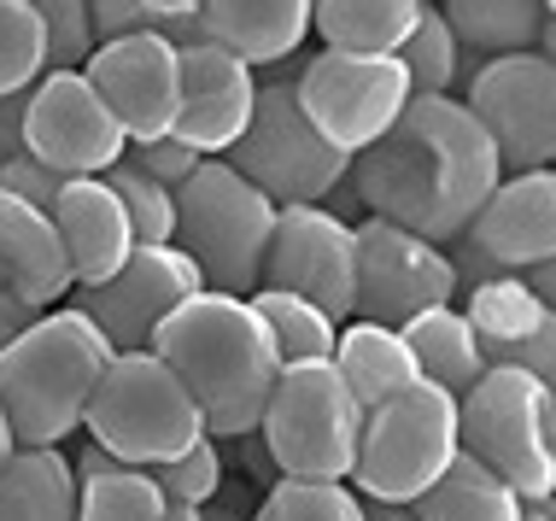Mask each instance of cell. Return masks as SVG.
<instances>
[{
  "label": "cell",
  "instance_id": "ee69618b",
  "mask_svg": "<svg viewBox=\"0 0 556 521\" xmlns=\"http://www.w3.org/2000/svg\"><path fill=\"white\" fill-rule=\"evenodd\" d=\"M12 457V428H7V416H0V463Z\"/></svg>",
  "mask_w": 556,
  "mask_h": 521
},
{
  "label": "cell",
  "instance_id": "d6a6232c",
  "mask_svg": "<svg viewBox=\"0 0 556 521\" xmlns=\"http://www.w3.org/2000/svg\"><path fill=\"white\" fill-rule=\"evenodd\" d=\"M100 182H106V188L117 193V205H124L135 246H159V241H170V229H176V200H170V188H164V182L141 176L135 165H124V158H117L112 170H100Z\"/></svg>",
  "mask_w": 556,
  "mask_h": 521
},
{
  "label": "cell",
  "instance_id": "f35d334b",
  "mask_svg": "<svg viewBox=\"0 0 556 521\" xmlns=\"http://www.w3.org/2000/svg\"><path fill=\"white\" fill-rule=\"evenodd\" d=\"M59 182H65V176H53L48 165H41V158H29V153H12L7 165H0V193H18V200L41 205V212L53 205Z\"/></svg>",
  "mask_w": 556,
  "mask_h": 521
},
{
  "label": "cell",
  "instance_id": "5b68a950",
  "mask_svg": "<svg viewBox=\"0 0 556 521\" xmlns=\"http://www.w3.org/2000/svg\"><path fill=\"white\" fill-rule=\"evenodd\" d=\"M176 200V229L170 246L193 258L205 288L240 293L247 300L264 281V252L276 229V200L258 193L229 158H200L193 176L170 193Z\"/></svg>",
  "mask_w": 556,
  "mask_h": 521
},
{
  "label": "cell",
  "instance_id": "52a82bcc",
  "mask_svg": "<svg viewBox=\"0 0 556 521\" xmlns=\"http://www.w3.org/2000/svg\"><path fill=\"white\" fill-rule=\"evenodd\" d=\"M258 445L269 469L288 481H345L357 457V434H364V405L328 357L311 364H281L276 386L258 416Z\"/></svg>",
  "mask_w": 556,
  "mask_h": 521
},
{
  "label": "cell",
  "instance_id": "30bf717a",
  "mask_svg": "<svg viewBox=\"0 0 556 521\" xmlns=\"http://www.w3.org/2000/svg\"><path fill=\"white\" fill-rule=\"evenodd\" d=\"M463 106L486 129L504 176L556 165V59L551 53H504L469 71Z\"/></svg>",
  "mask_w": 556,
  "mask_h": 521
},
{
  "label": "cell",
  "instance_id": "83f0119b",
  "mask_svg": "<svg viewBox=\"0 0 556 521\" xmlns=\"http://www.w3.org/2000/svg\"><path fill=\"white\" fill-rule=\"evenodd\" d=\"M422 0H311V29L334 53H399Z\"/></svg>",
  "mask_w": 556,
  "mask_h": 521
},
{
  "label": "cell",
  "instance_id": "4fadbf2b",
  "mask_svg": "<svg viewBox=\"0 0 556 521\" xmlns=\"http://www.w3.org/2000/svg\"><path fill=\"white\" fill-rule=\"evenodd\" d=\"M200 288L205 281L193 270L188 252L159 241V246H135L106 281H94V288H71L65 305L83 310V317L112 340V352H147L159 334V322L182 300H193Z\"/></svg>",
  "mask_w": 556,
  "mask_h": 521
},
{
  "label": "cell",
  "instance_id": "f546056e",
  "mask_svg": "<svg viewBox=\"0 0 556 521\" xmlns=\"http://www.w3.org/2000/svg\"><path fill=\"white\" fill-rule=\"evenodd\" d=\"M252 310H258V322L269 329V346H276L281 364H311V357H328L334 352V334L340 322L317 310L311 300H299L288 288H252L247 293Z\"/></svg>",
  "mask_w": 556,
  "mask_h": 521
},
{
  "label": "cell",
  "instance_id": "277c9868",
  "mask_svg": "<svg viewBox=\"0 0 556 521\" xmlns=\"http://www.w3.org/2000/svg\"><path fill=\"white\" fill-rule=\"evenodd\" d=\"M457 445L486 463L521 504L556 498V386L528 369H480L457 398Z\"/></svg>",
  "mask_w": 556,
  "mask_h": 521
},
{
  "label": "cell",
  "instance_id": "8992f818",
  "mask_svg": "<svg viewBox=\"0 0 556 521\" xmlns=\"http://www.w3.org/2000/svg\"><path fill=\"white\" fill-rule=\"evenodd\" d=\"M83 428L106 457L135 463V469H159L170 457H182L193 440H205V416L193 405V393L153 352L106 357L94 393H88Z\"/></svg>",
  "mask_w": 556,
  "mask_h": 521
},
{
  "label": "cell",
  "instance_id": "f1b7e54d",
  "mask_svg": "<svg viewBox=\"0 0 556 521\" xmlns=\"http://www.w3.org/2000/svg\"><path fill=\"white\" fill-rule=\"evenodd\" d=\"M521 510L528 504L509 493L498 474L457 452V463L410 504V521H521Z\"/></svg>",
  "mask_w": 556,
  "mask_h": 521
},
{
  "label": "cell",
  "instance_id": "484cf974",
  "mask_svg": "<svg viewBox=\"0 0 556 521\" xmlns=\"http://www.w3.org/2000/svg\"><path fill=\"white\" fill-rule=\"evenodd\" d=\"M399 334L416 357V376L433 381L451 398H463L480 381V369H486V357H480V346H475V334H469V322H463L457 305H433V310H422V317L404 322Z\"/></svg>",
  "mask_w": 556,
  "mask_h": 521
},
{
  "label": "cell",
  "instance_id": "60d3db41",
  "mask_svg": "<svg viewBox=\"0 0 556 521\" xmlns=\"http://www.w3.org/2000/svg\"><path fill=\"white\" fill-rule=\"evenodd\" d=\"M29 322H36V305H24V300H12V293H0V352L18 340Z\"/></svg>",
  "mask_w": 556,
  "mask_h": 521
},
{
  "label": "cell",
  "instance_id": "e0dca14e",
  "mask_svg": "<svg viewBox=\"0 0 556 521\" xmlns=\"http://www.w3.org/2000/svg\"><path fill=\"white\" fill-rule=\"evenodd\" d=\"M176 65H182V88H176V124H170V136L188 141L200 158H223L240 136H247V124H252L258 71L240 65L235 53H223L217 41L176 48Z\"/></svg>",
  "mask_w": 556,
  "mask_h": 521
},
{
  "label": "cell",
  "instance_id": "ac0fdd59",
  "mask_svg": "<svg viewBox=\"0 0 556 521\" xmlns=\"http://www.w3.org/2000/svg\"><path fill=\"white\" fill-rule=\"evenodd\" d=\"M463 322H469L486 369H528L556 386V305H545L521 276H486L463 288Z\"/></svg>",
  "mask_w": 556,
  "mask_h": 521
},
{
  "label": "cell",
  "instance_id": "cb8c5ba5",
  "mask_svg": "<svg viewBox=\"0 0 556 521\" xmlns=\"http://www.w3.org/2000/svg\"><path fill=\"white\" fill-rule=\"evenodd\" d=\"M328 364L340 369V381L352 386V398L364 410L387 405L393 393H404L416 376V357L404 346L399 329H387V322H364V317H345L340 334H334V352H328Z\"/></svg>",
  "mask_w": 556,
  "mask_h": 521
},
{
  "label": "cell",
  "instance_id": "8d00e7d4",
  "mask_svg": "<svg viewBox=\"0 0 556 521\" xmlns=\"http://www.w3.org/2000/svg\"><path fill=\"white\" fill-rule=\"evenodd\" d=\"M94 12V36H129V29H159L182 12H200V0H88Z\"/></svg>",
  "mask_w": 556,
  "mask_h": 521
},
{
  "label": "cell",
  "instance_id": "d590c367",
  "mask_svg": "<svg viewBox=\"0 0 556 521\" xmlns=\"http://www.w3.org/2000/svg\"><path fill=\"white\" fill-rule=\"evenodd\" d=\"M153 481H159L164 504H193V510L217 504V493H223V452H217V440L212 434L193 440L182 457H170V463L153 469Z\"/></svg>",
  "mask_w": 556,
  "mask_h": 521
},
{
  "label": "cell",
  "instance_id": "9c48e42d",
  "mask_svg": "<svg viewBox=\"0 0 556 521\" xmlns=\"http://www.w3.org/2000/svg\"><path fill=\"white\" fill-rule=\"evenodd\" d=\"M223 158H229L258 193H269L276 205H323L328 193L345 182V170H352V153H340L334 141H323V129L299 112L288 77L258 82L247 136H240Z\"/></svg>",
  "mask_w": 556,
  "mask_h": 521
},
{
  "label": "cell",
  "instance_id": "836d02e7",
  "mask_svg": "<svg viewBox=\"0 0 556 521\" xmlns=\"http://www.w3.org/2000/svg\"><path fill=\"white\" fill-rule=\"evenodd\" d=\"M48 71V36L24 0H0V94H18Z\"/></svg>",
  "mask_w": 556,
  "mask_h": 521
},
{
  "label": "cell",
  "instance_id": "8fae6325",
  "mask_svg": "<svg viewBox=\"0 0 556 521\" xmlns=\"http://www.w3.org/2000/svg\"><path fill=\"white\" fill-rule=\"evenodd\" d=\"M293 100L311 124L323 129V141H334L340 153H364L399 124V112L410 106V82L393 53H311L293 77Z\"/></svg>",
  "mask_w": 556,
  "mask_h": 521
},
{
  "label": "cell",
  "instance_id": "2e32d148",
  "mask_svg": "<svg viewBox=\"0 0 556 521\" xmlns=\"http://www.w3.org/2000/svg\"><path fill=\"white\" fill-rule=\"evenodd\" d=\"M83 77L94 82V94L106 100L129 141L170 136L176 124V88H182V65L176 48L153 29H129V36L94 41V53L83 59Z\"/></svg>",
  "mask_w": 556,
  "mask_h": 521
},
{
  "label": "cell",
  "instance_id": "d6986e66",
  "mask_svg": "<svg viewBox=\"0 0 556 521\" xmlns=\"http://www.w3.org/2000/svg\"><path fill=\"white\" fill-rule=\"evenodd\" d=\"M463 241H475L504 276L551 264L556 258V170L498 176V188L486 193V205L463 229Z\"/></svg>",
  "mask_w": 556,
  "mask_h": 521
},
{
  "label": "cell",
  "instance_id": "b9f144b4",
  "mask_svg": "<svg viewBox=\"0 0 556 521\" xmlns=\"http://www.w3.org/2000/svg\"><path fill=\"white\" fill-rule=\"evenodd\" d=\"M159 521H205V510H193V504H164Z\"/></svg>",
  "mask_w": 556,
  "mask_h": 521
},
{
  "label": "cell",
  "instance_id": "4dcf8cb0",
  "mask_svg": "<svg viewBox=\"0 0 556 521\" xmlns=\"http://www.w3.org/2000/svg\"><path fill=\"white\" fill-rule=\"evenodd\" d=\"M393 59L404 65L410 94H451V88L469 82V71H475V59L457 48V36L445 29V18L433 7H422V18H416V29L404 36V48Z\"/></svg>",
  "mask_w": 556,
  "mask_h": 521
},
{
  "label": "cell",
  "instance_id": "6da1fadb",
  "mask_svg": "<svg viewBox=\"0 0 556 521\" xmlns=\"http://www.w3.org/2000/svg\"><path fill=\"white\" fill-rule=\"evenodd\" d=\"M498 176L486 129L457 94H416L381 141L352 153L345 188L369 205V217L445 246L475 223Z\"/></svg>",
  "mask_w": 556,
  "mask_h": 521
},
{
  "label": "cell",
  "instance_id": "44dd1931",
  "mask_svg": "<svg viewBox=\"0 0 556 521\" xmlns=\"http://www.w3.org/2000/svg\"><path fill=\"white\" fill-rule=\"evenodd\" d=\"M71 258L59 241L53 217L41 205L18 200V193H0V293L48 310L71 300Z\"/></svg>",
  "mask_w": 556,
  "mask_h": 521
},
{
  "label": "cell",
  "instance_id": "ffe728a7",
  "mask_svg": "<svg viewBox=\"0 0 556 521\" xmlns=\"http://www.w3.org/2000/svg\"><path fill=\"white\" fill-rule=\"evenodd\" d=\"M48 217H53L59 241H65L71 281H77V288L106 281L135 252L124 205H117V193L100 182V176H65L59 193H53V205H48Z\"/></svg>",
  "mask_w": 556,
  "mask_h": 521
},
{
  "label": "cell",
  "instance_id": "1f68e13d",
  "mask_svg": "<svg viewBox=\"0 0 556 521\" xmlns=\"http://www.w3.org/2000/svg\"><path fill=\"white\" fill-rule=\"evenodd\" d=\"M252 521H369L364 498L345 481H288L276 474V486L264 493Z\"/></svg>",
  "mask_w": 556,
  "mask_h": 521
},
{
  "label": "cell",
  "instance_id": "e575fe53",
  "mask_svg": "<svg viewBox=\"0 0 556 521\" xmlns=\"http://www.w3.org/2000/svg\"><path fill=\"white\" fill-rule=\"evenodd\" d=\"M41 18V36H48V71H83V59L94 53V12L88 0H24Z\"/></svg>",
  "mask_w": 556,
  "mask_h": 521
},
{
  "label": "cell",
  "instance_id": "5bb4252c",
  "mask_svg": "<svg viewBox=\"0 0 556 521\" xmlns=\"http://www.w3.org/2000/svg\"><path fill=\"white\" fill-rule=\"evenodd\" d=\"M129 136L83 71H41L24 106V153L53 176H100L124 158Z\"/></svg>",
  "mask_w": 556,
  "mask_h": 521
},
{
  "label": "cell",
  "instance_id": "ba28073f",
  "mask_svg": "<svg viewBox=\"0 0 556 521\" xmlns=\"http://www.w3.org/2000/svg\"><path fill=\"white\" fill-rule=\"evenodd\" d=\"M457 452H463L457 445V398L440 393L433 381H410L387 405L364 410L352 481L369 504H404L410 510L457 463Z\"/></svg>",
  "mask_w": 556,
  "mask_h": 521
},
{
  "label": "cell",
  "instance_id": "7402d4cb",
  "mask_svg": "<svg viewBox=\"0 0 556 521\" xmlns=\"http://www.w3.org/2000/svg\"><path fill=\"white\" fill-rule=\"evenodd\" d=\"M205 41L235 53L240 65H281L311 36V0H200Z\"/></svg>",
  "mask_w": 556,
  "mask_h": 521
},
{
  "label": "cell",
  "instance_id": "7c38bea8",
  "mask_svg": "<svg viewBox=\"0 0 556 521\" xmlns=\"http://www.w3.org/2000/svg\"><path fill=\"white\" fill-rule=\"evenodd\" d=\"M352 241H357L352 317L404 329L410 317H422L433 305H457V276H451L445 246H433L422 234L381 223V217L352 223Z\"/></svg>",
  "mask_w": 556,
  "mask_h": 521
},
{
  "label": "cell",
  "instance_id": "603a6c76",
  "mask_svg": "<svg viewBox=\"0 0 556 521\" xmlns=\"http://www.w3.org/2000/svg\"><path fill=\"white\" fill-rule=\"evenodd\" d=\"M440 18L475 65L504 53H551L556 41L551 36L556 0H445Z\"/></svg>",
  "mask_w": 556,
  "mask_h": 521
},
{
  "label": "cell",
  "instance_id": "9a60e30c",
  "mask_svg": "<svg viewBox=\"0 0 556 521\" xmlns=\"http://www.w3.org/2000/svg\"><path fill=\"white\" fill-rule=\"evenodd\" d=\"M258 288H288L317 310H328L334 322H345L352 317V293H357L352 223L328 212V205H276Z\"/></svg>",
  "mask_w": 556,
  "mask_h": 521
},
{
  "label": "cell",
  "instance_id": "7bdbcfd3",
  "mask_svg": "<svg viewBox=\"0 0 556 521\" xmlns=\"http://www.w3.org/2000/svg\"><path fill=\"white\" fill-rule=\"evenodd\" d=\"M521 521H556V516H551V504H528V510H521Z\"/></svg>",
  "mask_w": 556,
  "mask_h": 521
},
{
  "label": "cell",
  "instance_id": "7a4b0ae2",
  "mask_svg": "<svg viewBox=\"0 0 556 521\" xmlns=\"http://www.w3.org/2000/svg\"><path fill=\"white\" fill-rule=\"evenodd\" d=\"M147 352L193 393L212 440H247L281 376V357L269 346V329L258 322L252 300L217 288H200L193 300L176 305Z\"/></svg>",
  "mask_w": 556,
  "mask_h": 521
},
{
  "label": "cell",
  "instance_id": "74e56055",
  "mask_svg": "<svg viewBox=\"0 0 556 521\" xmlns=\"http://www.w3.org/2000/svg\"><path fill=\"white\" fill-rule=\"evenodd\" d=\"M124 165H135L141 176H153V182H164L176 193L193 176V165H200V153H193L188 141H176V136H153V141H129Z\"/></svg>",
  "mask_w": 556,
  "mask_h": 521
},
{
  "label": "cell",
  "instance_id": "ab89813d",
  "mask_svg": "<svg viewBox=\"0 0 556 521\" xmlns=\"http://www.w3.org/2000/svg\"><path fill=\"white\" fill-rule=\"evenodd\" d=\"M24 106H29V88L0 94V165H7L12 153H24Z\"/></svg>",
  "mask_w": 556,
  "mask_h": 521
},
{
  "label": "cell",
  "instance_id": "d4e9b609",
  "mask_svg": "<svg viewBox=\"0 0 556 521\" xmlns=\"http://www.w3.org/2000/svg\"><path fill=\"white\" fill-rule=\"evenodd\" d=\"M0 521H77V469L59 445H12L0 463Z\"/></svg>",
  "mask_w": 556,
  "mask_h": 521
},
{
  "label": "cell",
  "instance_id": "3957f363",
  "mask_svg": "<svg viewBox=\"0 0 556 521\" xmlns=\"http://www.w3.org/2000/svg\"><path fill=\"white\" fill-rule=\"evenodd\" d=\"M106 357L112 340L83 310H36V322L0 352V416L12 428V445H65L77 434Z\"/></svg>",
  "mask_w": 556,
  "mask_h": 521
},
{
  "label": "cell",
  "instance_id": "4316f807",
  "mask_svg": "<svg viewBox=\"0 0 556 521\" xmlns=\"http://www.w3.org/2000/svg\"><path fill=\"white\" fill-rule=\"evenodd\" d=\"M71 469H77V521H159L164 516V493L153 469L117 463L100 445H88Z\"/></svg>",
  "mask_w": 556,
  "mask_h": 521
}]
</instances>
